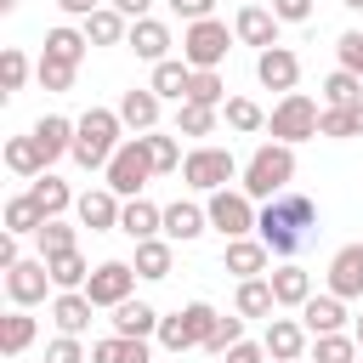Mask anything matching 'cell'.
<instances>
[{
	"mask_svg": "<svg viewBox=\"0 0 363 363\" xmlns=\"http://www.w3.org/2000/svg\"><path fill=\"white\" fill-rule=\"evenodd\" d=\"M102 176H108L102 187H113L119 199H142V182L153 176V159H147L142 136H125V147L108 159V170H102Z\"/></svg>",
	"mask_w": 363,
	"mask_h": 363,
	"instance_id": "cell-8",
	"label": "cell"
},
{
	"mask_svg": "<svg viewBox=\"0 0 363 363\" xmlns=\"http://www.w3.org/2000/svg\"><path fill=\"white\" fill-rule=\"evenodd\" d=\"M45 363H91V352L79 346V335H57L45 346Z\"/></svg>",
	"mask_w": 363,
	"mask_h": 363,
	"instance_id": "cell-49",
	"label": "cell"
},
{
	"mask_svg": "<svg viewBox=\"0 0 363 363\" xmlns=\"http://www.w3.org/2000/svg\"><path fill=\"white\" fill-rule=\"evenodd\" d=\"M233 176H244V170H238V159H233L227 147H216V142H199V147L182 159V182H187L193 193H221Z\"/></svg>",
	"mask_w": 363,
	"mask_h": 363,
	"instance_id": "cell-5",
	"label": "cell"
},
{
	"mask_svg": "<svg viewBox=\"0 0 363 363\" xmlns=\"http://www.w3.org/2000/svg\"><path fill=\"white\" fill-rule=\"evenodd\" d=\"M204 227H210V210H204V204H193V199L164 204V238H170V244H193Z\"/></svg>",
	"mask_w": 363,
	"mask_h": 363,
	"instance_id": "cell-18",
	"label": "cell"
},
{
	"mask_svg": "<svg viewBox=\"0 0 363 363\" xmlns=\"http://www.w3.org/2000/svg\"><path fill=\"white\" fill-rule=\"evenodd\" d=\"M142 62H164L170 57V28L159 23V17H142V23H130V40H125Z\"/></svg>",
	"mask_w": 363,
	"mask_h": 363,
	"instance_id": "cell-23",
	"label": "cell"
},
{
	"mask_svg": "<svg viewBox=\"0 0 363 363\" xmlns=\"http://www.w3.org/2000/svg\"><path fill=\"white\" fill-rule=\"evenodd\" d=\"M312 233H318V204H312L306 193H295V187L278 193V199H267L261 216H255V238H261L272 255H295V250H306Z\"/></svg>",
	"mask_w": 363,
	"mask_h": 363,
	"instance_id": "cell-1",
	"label": "cell"
},
{
	"mask_svg": "<svg viewBox=\"0 0 363 363\" xmlns=\"http://www.w3.org/2000/svg\"><path fill=\"white\" fill-rule=\"evenodd\" d=\"M301 363H312V357H301Z\"/></svg>",
	"mask_w": 363,
	"mask_h": 363,
	"instance_id": "cell-61",
	"label": "cell"
},
{
	"mask_svg": "<svg viewBox=\"0 0 363 363\" xmlns=\"http://www.w3.org/2000/svg\"><path fill=\"white\" fill-rule=\"evenodd\" d=\"M136 278H170V267H176V250H170V238H147V244H136Z\"/></svg>",
	"mask_w": 363,
	"mask_h": 363,
	"instance_id": "cell-33",
	"label": "cell"
},
{
	"mask_svg": "<svg viewBox=\"0 0 363 363\" xmlns=\"http://www.w3.org/2000/svg\"><path fill=\"white\" fill-rule=\"evenodd\" d=\"M329 295H340V301L363 295V244H340L329 255Z\"/></svg>",
	"mask_w": 363,
	"mask_h": 363,
	"instance_id": "cell-14",
	"label": "cell"
},
{
	"mask_svg": "<svg viewBox=\"0 0 363 363\" xmlns=\"http://www.w3.org/2000/svg\"><path fill=\"white\" fill-rule=\"evenodd\" d=\"M187 102H199V108H227V85H221V74H216V68H193Z\"/></svg>",
	"mask_w": 363,
	"mask_h": 363,
	"instance_id": "cell-41",
	"label": "cell"
},
{
	"mask_svg": "<svg viewBox=\"0 0 363 363\" xmlns=\"http://www.w3.org/2000/svg\"><path fill=\"white\" fill-rule=\"evenodd\" d=\"M45 164H51V159H45V147H40L34 136H11V142H6V170H17V176L34 182V176H45Z\"/></svg>",
	"mask_w": 363,
	"mask_h": 363,
	"instance_id": "cell-32",
	"label": "cell"
},
{
	"mask_svg": "<svg viewBox=\"0 0 363 363\" xmlns=\"http://www.w3.org/2000/svg\"><path fill=\"white\" fill-rule=\"evenodd\" d=\"M238 340H244V318L233 312V318H221V329L210 335V346H204V352H216V357H227V352H233Z\"/></svg>",
	"mask_w": 363,
	"mask_h": 363,
	"instance_id": "cell-48",
	"label": "cell"
},
{
	"mask_svg": "<svg viewBox=\"0 0 363 363\" xmlns=\"http://www.w3.org/2000/svg\"><path fill=\"white\" fill-rule=\"evenodd\" d=\"M45 267H51V284H57V289H85V278H91V267H85V255H79V250L51 255Z\"/></svg>",
	"mask_w": 363,
	"mask_h": 363,
	"instance_id": "cell-42",
	"label": "cell"
},
{
	"mask_svg": "<svg viewBox=\"0 0 363 363\" xmlns=\"http://www.w3.org/2000/svg\"><path fill=\"white\" fill-rule=\"evenodd\" d=\"M267 261H272V250L261 238H227V250H221V267L238 272V284L244 278H267Z\"/></svg>",
	"mask_w": 363,
	"mask_h": 363,
	"instance_id": "cell-16",
	"label": "cell"
},
{
	"mask_svg": "<svg viewBox=\"0 0 363 363\" xmlns=\"http://www.w3.org/2000/svg\"><path fill=\"white\" fill-rule=\"evenodd\" d=\"M340 6H346V11H363V0H340Z\"/></svg>",
	"mask_w": 363,
	"mask_h": 363,
	"instance_id": "cell-57",
	"label": "cell"
},
{
	"mask_svg": "<svg viewBox=\"0 0 363 363\" xmlns=\"http://www.w3.org/2000/svg\"><path fill=\"white\" fill-rule=\"evenodd\" d=\"M227 363H267V346H261V340H238V346L227 352Z\"/></svg>",
	"mask_w": 363,
	"mask_h": 363,
	"instance_id": "cell-53",
	"label": "cell"
},
{
	"mask_svg": "<svg viewBox=\"0 0 363 363\" xmlns=\"http://www.w3.org/2000/svg\"><path fill=\"white\" fill-rule=\"evenodd\" d=\"M68 17H91V11H102V0H57Z\"/></svg>",
	"mask_w": 363,
	"mask_h": 363,
	"instance_id": "cell-56",
	"label": "cell"
},
{
	"mask_svg": "<svg viewBox=\"0 0 363 363\" xmlns=\"http://www.w3.org/2000/svg\"><path fill=\"white\" fill-rule=\"evenodd\" d=\"M108 6H113V11H125V17H130V23H142V17H147V6H153V0H108Z\"/></svg>",
	"mask_w": 363,
	"mask_h": 363,
	"instance_id": "cell-55",
	"label": "cell"
},
{
	"mask_svg": "<svg viewBox=\"0 0 363 363\" xmlns=\"http://www.w3.org/2000/svg\"><path fill=\"white\" fill-rule=\"evenodd\" d=\"M318 136H335V142H346V136H363V130H357V108H323V119H318Z\"/></svg>",
	"mask_w": 363,
	"mask_h": 363,
	"instance_id": "cell-46",
	"label": "cell"
},
{
	"mask_svg": "<svg viewBox=\"0 0 363 363\" xmlns=\"http://www.w3.org/2000/svg\"><path fill=\"white\" fill-rule=\"evenodd\" d=\"M261 346H267L272 363H301V357H306V323H301V318H267Z\"/></svg>",
	"mask_w": 363,
	"mask_h": 363,
	"instance_id": "cell-12",
	"label": "cell"
},
{
	"mask_svg": "<svg viewBox=\"0 0 363 363\" xmlns=\"http://www.w3.org/2000/svg\"><path fill=\"white\" fill-rule=\"evenodd\" d=\"M357 130H363V102H357Z\"/></svg>",
	"mask_w": 363,
	"mask_h": 363,
	"instance_id": "cell-60",
	"label": "cell"
},
{
	"mask_svg": "<svg viewBox=\"0 0 363 363\" xmlns=\"http://www.w3.org/2000/svg\"><path fill=\"white\" fill-rule=\"evenodd\" d=\"M142 147H147V159H153V176H170V170H182V142L176 136H164V130H147L142 136Z\"/></svg>",
	"mask_w": 363,
	"mask_h": 363,
	"instance_id": "cell-36",
	"label": "cell"
},
{
	"mask_svg": "<svg viewBox=\"0 0 363 363\" xmlns=\"http://www.w3.org/2000/svg\"><path fill=\"white\" fill-rule=\"evenodd\" d=\"M272 17L278 23H306L312 17V0H272Z\"/></svg>",
	"mask_w": 363,
	"mask_h": 363,
	"instance_id": "cell-51",
	"label": "cell"
},
{
	"mask_svg": "<svg viewBox=\"0 0 363 363\" xmlns=\"http://www.w3.org/2000/svg\"><path fill=\"white\" fill-rule=\"evenodd\" d=\"M301 323H306L312 340H318V335H340V323H346V301H340V295H312V301L301 306Z\"/></svg>",
	"mask_w": 363,
	"mask_h": 363,
	"instance_id": "cell-22",
	"label": "cell"
},
{
	"mask_svg": "<svg viewBox=\"0 0 363 363\" xmlns=\"http://www.w3.org/2000/svg\"><path fill=\"white\" fill-rule=\"evenodd\" d=\"M357 352H363L357 335H318L306 357H312V363H357Z\"/></svg>",
	"mask_w": 363,
	"mask_h": 363,
	"instance_id": "cell-40",
	"label": "cell"
},
{
	"mask_svg": "<svg viewBox=\"0 0 363 363\" xmlns=\"http://www.w3.org/2000/svg\"><path fill=\"white\" fill-rule=\"evenodd\" d=\"M0 11H17V0H0Z\"/></svg>",
	"mask_w": 363,
	"mask_h": 363,
	"instance_id": "cell-59",
	"label": "cell"
},
{
	"mask_svg": "<svg viewBox=\"0 0 363 363\" xmlns=\"http://www.w3.org/2000/svg\"><path fill=\"white\" fill-rule=\"evenodd\" d=\"M176 136H216V108L182 102V108H176Z\"/></svg>",
	"mask_w": 363,
	"mask_h": 363,
	"instance_id": "cell-44",
	"label": "cell"
},
{
	"mask_svg": "<svg viewBox=\"0 0 363 363\" xmlns=\"http://www.w3.org/2000/svg\"><path fill=\"white\" fill-rule=\"evenodd\" d=\"M204 210H210V227H216L221 238H250V233H255V216H261L255 199H250L244 187H221V193H210Z\"/></svg>",
	"mask_w": 363,
	"mask_h": 363,
	"instance_id": "cell-9",
	"label": "cell"
},
{
	"mask_svg": "<svg viewBox=\"0 0 363 363\" xmlns=\"http://www.w3.org/2000/svg\"><path fill=\"white\" fill-rule=\"evenodd\" d=\"M28 199H34L40 210H45V221H57V216H62L68 204H79V199L68 193V182H57L51 170H45V176H34V187H28Z\"/></svg>",
	"mask_w": 363,
	"mask_h": 363,
	"instance_id": "cell-34",
	"label": "cell"
},
{
	"mask_svg": "<svg viewBox=\"0 0 363 363\" xmlns=\"http://www.w3.org/2000/svg\"><path fill=\"white\" fill-rule=\"evenodd\" d=\"M289 182H295V147L289 142H261L250 159H244V193L250 199H278V193H289Z\"/></svg>",
	"mask_w": 363,
	"mask_h": 363,
	"instance_id": "cell-3",
	"label": "cell"
},
{
	"mask_svg": "<svg viewBox=\"0 0 363 363\" xmlns=\"http://www.w3.org/2000/svg\"><path fill=\"white\" fill-rule=\"evenodd\" d=\"M125 119H119V108H85L79 119H74V159L85 164V170H108V159L125 147Z\"/></svg>",
	"mask_w": 363,
	"mask_h": 363,
	"instance_id": "cell-2",
	"label": "cell"
},
{
	"mask_svg": "<svg viewBox=\"0 0 363 363\" xmlns=\"http://www.w3.org/2000/svg\"><path fill=\"white\" fill-rule=\"evenodd\" d=\"M85 40H91V45H125V40H130V17L113 11V6H102V11L85 17Z\"/></svg>",
	"mask_w": 363,
	"mask_h": 363,
	"instance_id": "cell-28",
	"label": "cell"
},
{
	"mask_svg": "<svg viewBox=\"0 0 363 363\" xmlns=\"http://www.w3.org/2000/svg\"><path fill=\"white\" fill-rule=\"evenodd\" d=\"M40 227H45V210H40L28 193L6 199V233H17V238H23V233H40Z\"/></svg>",
	"mask_w": 363,
	"mask_h": 363,
	"instance_id": "cell-38",
	"label": "cell"
},
{
	"mask_svg": "<svg viewBox=\"0 0 363 363\" xmlns=\"http://www.w3.org/2000/svg\"><path fill=\"white\" fill-rule=\"evenodd\" d=\"M91 363H153L147 357V340H130V335H108L91 346Z\"/></svg>",
	"mask_w": 363,
	"mask_h": 363,
	"instance_id": "cell-35",
	"label": "cell"
},
{
	"mask_svg": "<svg viewBox=\"0 0 363 363\" xmlns=\"http://www.w3.org/2000/svg\"><path fill=\"white\" fill-rule=\"evenodd\" d=\"M23 79H28V57H23L17 45H6V51H0V91H6V96H17V91H23Z\"/></svg>",
	"mask_w": 363,
	"mask_h": 363,
	"instance_id": "cell-45",
	"label": "cell"
},
{
	"mask_svg": "<svg viewBox=\"0 0 363 363\" xmlns=\"http://www.w3.org/2000/svg\"><path fill=\"white\" fill-rule=\"evenodd\" d=\"M23 255H17V233H0V272H11Z\"/></svg>",
	"mask_w": 363,
	"mask_h": 363,
	"instance_id": "cell-54",
	"label": "cell"
},
{
	"mask_svg": "<svg viewBox=\"0 0 363 363\" xmlns=\"http://www.w3.org/2000/svg\"><path fill=\"white\" fill-rule=\"evenodd\" d=\"M34 335H40V323H34L23 306H11V312L0 318V352H6V357H23V352L34 346Z\"/></svg>",
	"mask_w": 363,
	"mask_h": 363,
	"instance_id": "cell-30",
	"label": "cell"
},
{
	"mask_svg": "<svg viewBox=\"0 0 363 363\" xmlns=\"http://www.w3.org/2000/svg\"><path fill=\"white\" fill-rule=\"evenodd\" d=\"M119 233L136 238V244H147V238L164 233V210L147 204V199H125V210H119Z\"/></svg>",
	"mask_w": 363,
	"mask_h": 363,
	"instance_id": "cell-21",
	"label": "cell"
},
{
	"mask_svg": "<svg viewBox=\"0 0 363 363\" xmlns=\"http://www.w3.org/2000/svg\"><path fill=\"white\" fill-rule=\"evenodd\" d=\"M153 91H159V102H187V85H193V68L182 62V57H164V62H153V79H147Z\"/></svg>",
	"mask_w": 363,
	"mask_h": 363,
	"instance_id": "cell-25",
	"label": "cell"
},
{
	"mask_svg": "<svg viewBox=\"0 0 363 363\" xmlns=\"http://www.w3.org/2000/svg\"><path fill=\"white\" fill-rule=\"evenodd\" d=\"M233 312L238 318H272L278 301H272V278H244L238 295H233Z\"/></svg>",
	"mask_w": 363,
	"mask_h": 363,
	"instance_id": "cell-29",
	"label": "cell"
},
{
	"mask_svg": "<svg viewBox=\"0 0 363 363\" xmlns=\"http://www.w3.org/2000/svg\"><path fill=\"white\" fill-rule=\"evenodd\" d=\"M130 289H136V267L130 261H102L91 278H85V295H91V306H125L130 301Z\"/></svg>",
	"mask_w": 363,
	"mask_h": 363,
	"instance_id": "cell-10",
	"label": "cell"
},
{
	"mask_svg": "<svg viewBox=\"0 0 363 363\" xmlns=\"http://www.w3.org/2000/svg\"><path fill=\"white\" fill-rule=\"evenodd\" d=\"M221 329V312L210 301H187L182 312H170L159 323V346L164 352H187V346H210V335Z\"/></svg>",
	"mask_w": 363,
	"mask_h": 363,
	"instance_id": "cell-4",
	"label": "cell"
},
{
	"mask_svg": "<svg viewBox=\"0 0 363 363\" xmlns=\"http://www.w3.org/2000/svg\"><path fill=\"white\" fill-rule=\"evenodd\" d=\"M323 102H329V108H357V102H363V79H357L352 68H335V74L323 79Z\"/></svg>",
	"mask_w": 363,
	"mask_h": 363,
	"instance_id": "cell-37",
	"label": "cell"
},
{
	"mask_svg": "<svg viewBox=\"0 0 363 363\" xmlns=\"http://www.w3.org/2000/svg\"><path fill=\"white\" fill-rule=\"evenodd\" d=\"M267 278H272V301H278V306H295V312H301V306L312 301V272H306V267H272Z\"/></svg>",
	"mask_w": 363,
	"mask_h": 363,
	"instance_id": "cell-24",
	"label": "cell"
},
{
	"mask_svg": "<svg viewBox=\"0 0 363 363\" xmlns=\"http://www.w3.org/2000/svg\"><path fill=\"white\" fill-rule=\"evenodd\" d=\"M318 119H323V108L306 96V91H289V96H278V108L267 113V130H272V142H306V136H318Z\"/></svg>",
	"mask_w": 363,
	"mask_h": 363,
	"instance_id": "cell-6",
	"label": "cell"
},
{
	"mask_svg": "<svg viewBox=\"0 0 363 363\" xmlns=\"http://www.w3.org/2000/svg\"><path fill=\"white\" fill-rule=\"evenodd\" d=\"M255 79L267 85V91H295V79H301V57L289 51V45H272V51H255Z\"/></svg>",
	"mask_w": 363,
	"mask_h": 363,
	"instance_id": "cell-13",
	"label": "cell"
},
{
	"mask_svg": "<svg viewBox=\"0 0 363 363\" xmlns=\"http://www.w3.org/2000/svg\"><path fill=\"white\" fill-rule=\"evenodd\" d=\"M119 119H125L136 136L159 130V91H153V85H130V91L119 96Z\"/></svg>",
	"mask_w": 363,
	"mask_h": 363,
	"instance_id": "cell-17",
	"label": "cell"
},
{
	"mask_svg": "<svg viewBox=\"0 0 363 363\" xmlns=\"http://www.w3.org/2000/svg\"><path fill=\"white\" fill-rule=\"evenodd\" d=\"M91 295L85 289H57V301H51V323H57V335H85L91 329Z\"/></svg>",
	"mask_w": 363,
	"mask_h": 363,
	"instance_id": "cell-19",
	"label": "cell"
},
{
	"mask_svg": "<svg viewBox=\"0 0 363 363\" xmlns=\"http://www.w3.org/2000/svg\"><path fill=\"white\" fill-rule=\"evenodd\" d=\"M233 34H238L244 45H255V51H272V45H278V17H272L267 6H244V11L233 17Z\"/></svg>",
	"mask_w": 363,
	"mask_h": 363,
	"instance_id": "cell-20",
	"label": "cell"
},
{
	"mask_svg": "<svg viewBox=\"0 0 363 363\" xmlns=\"http://www.w3.org/2000/svg\"><path fill=\"white\" fill-rule=\"evenodd\" d=\"M34 238H40V261H51V255H68V250H79V227H68L62 216H57V221H45V227H40Z\"/></svg>",
	"mask_w": 363,
	"mask_h": 363,
	"instance_id": "cell-39",
	"label": "cell"
},
{
	"mask_svg": "<svg viewBox=\"0 0 363 363\" xmlns=\"http://www.w3.org/2000/svg\"><path fill=\"white\" fill-rule=\"evenodd\" d=\"M227 51H233V28L227 23H216V17L187 23V34H182V62L187 68H221Z\"/></svg>",
	"mask_w": 363,
	"mask_h": 363,
	"instance_id": "cell-7",
	"label": "cell"
},
{
	"mask_svg": "<svg viewBox=\"0 0 363 363\" xmlns=\"http://www.w3.org/2000/svg\"><path fill=\"white\" fill-rule=\"evenodd\" d=\"M170 11H176L182 23H204V17L216 11V0H170Z\"/></svg>",
	"mask_w": 363,
	"mask_h": 363,
	"instance_id": "cell-52",
	"label": "cell"
},
{
	"mask_svg": "<svg viewBox=\"0 0 363 363\" xmlns=\"http://www.w3.org/2000/svg\"><path fill=\"white\" fill-rule=\"evenodd\" d=\"M335 51H340V68H352V74L363 79V28H346V34L335 40Z\"/></svg>",
	"mask_w": 363,
	"mask_h": 363,
	"instance_id": "cell-50",
	"label": "cell"
},
{
	"mask_svg": "<svg viewBox=\"0 0 363 363\" xmlns=\"http://www.w3.org/2000/svg\"><path fill=\"white\" fill-rule=\"evenodd\" d=\"M74 74H79V68H68V62H51V57H40V62H34V79H40L45 91H68V85H74Z\"/></svg>",
	"mask_w": 363,
	"mask_h": 363,
	"instance_id": "cell-47",
	"label": "cell"
},
{
	"mask_svg": "<svg viewBox=\"0 0 363 363\" xmlns=\"http://www.w3.org/2000/svg\"><path fill=\"white\" fill-rule=\"evenodd\" d=\"M352 335H357V346H363V312H357V329H352Z\"/></svg>",
	"mask_w": 363,
	"mask_h": 363,
	"instance_id": "cell-58",
	"label": "cell"
},
{
	"mask_svg": "<svg viewBox=\"0 0 363 363\" xmlns=\"http://www.w3.org/2000/svg\"><path fill=\"white\" fill-rule=\"evenodd\" d=\"M28 136L45 147V159H62V153H74V119H62V113H40Z\"/></svg>",
	"mask_w": 363,
	"mask_h": 363,
	"instance_id": "cell-26",
	"label": "cell"
},
{
	"mask_svg": "<svg viewBox=\"0 0 363 363\" xmlns=\"http://www.w3.org/2000/svg\"><path fill=\"white\" fill-rule=\"evenodd\" d=\"M74 210H79V227H91V233H113L125 204H119V193H113V187H91V193H79V204H74Z\"/></svg>",
	"mask_w": 363,
	"mask_h": 363,
	"instance_id": "cell-15",
	"label": "cell"
},
{
	"mask_svg": "<svg viewBox=\"0 0 363 363\" xmlns=\"http://www.w3.org/2000/svg\"><path fill=\"white\" fill-rule=\"evenodd\" d=\"M85 45H91L85 28H68V23H57V28L45 34V57H51V62H68V68L85 62Z\"/></svg>",
	"mask_w": 363,
	"mask_h": 363,
	"instance_id": "cell-31",
	"label": "cell"
},
{
	"mask_svg": "<svg viewBox=\"0 0 363 363\" xmlns=\"http://www.w3.org/2000/svg\"><path fill=\"white\" fill-rule=\"evenodd\" d=\"M227 125L233 130H244V136H255V130H267V113H261V102H250V96H227Z\"/></svg>",
	"mask_w": 363,
	"mask_h": 363,
	"instance_id": "cell-43",
	"label": "cell"
},
{
	"mask_svg": "<svg viewBox=\"0 0 363 363\" xmlns=\"http://www.w3.org/2000/svg\"><path fill=\"white\" fill-rule=\"evenodd\" d=\"M159 312L147 306V301H125V306H113V335H130V340H147V335H159Z\"/></svg>",
	"mask_w": 363,
	"mask_h": 363,
	"instance_id": "cell-27",
	"label": "cell"
},
{
	"mask_svg": "<svg viewBox=\"0 0 363 363\" xmlns=\"http://www.w3.org/2000/svg\"><path fill=\"white\" fill-rule=\"evenodd\" d=\"M45 289H57L45 261H17V267L6 272V295H11V306H23V312H28V306H40V301H45Z\"/></svg>",
	"mask_w": 363,
	"mask_h": 363,
	"instance_id": "cell-11",
	"label": "cell"
}]
</instances>
